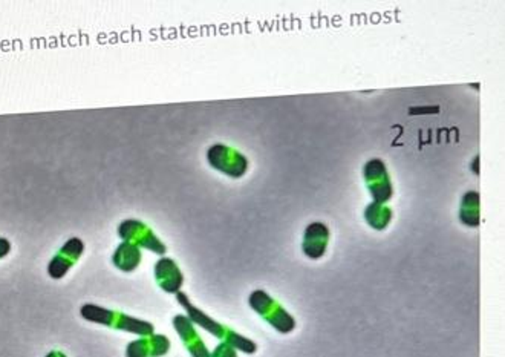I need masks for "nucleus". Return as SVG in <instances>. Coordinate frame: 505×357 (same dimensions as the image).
Here are the masks:
<instances>
[{"label": "nucleus", "mask_w": 505, "mask_h": 357, "mask_svg": "<svg viewBox=\"0 0 505 357\" xmlns=\"http://www.w3.org/2000/svg\"><path fill=\"white\" fill-rule=\"evenodd\" d=\"M178 302L187 310V314H189V319L190 320L195 322L196 325L202 327L204 329H207L208 333L216 336L217 339H221L222 342L228 343V345H231L235 349H241V351L247 353V354H252L257 349L256 343L252 342V340H250L247 338H244V336L237 334L231 328L219 324V322L213 320L206 313H202L201 310H197L196 307H193L192 304H190L189 298L184 293H178Z\"/></svg>", "instance_id": "1"}, {"label": "nucleus", "mask_w": 505, "mask_h": 357, "mask_svg": "<svg viewBox=\"0 0 505 357\" xmlns=\"http://www.w3.org/2000/svg\"><path fill=\"white\" fill-rule=\"evenodd\" d=\"M83 319L95 322V324H101L106 327H112L117 329H122V332L132 333V334H140V336H150L153 334L155 327L147 320L136 319L132 316L122 314L114 310H107V308L94 305V304H85L80 310Z\"/></svg>", "instance_id": "2"}, {"label": "nucleus", "mask_w": 505, "mask_h": 357, "mask_svg": "<svg viewBox=\"0 0 505 357\" xmlns=\"http://www.w3.org/2000/svg\"><path fill=\"white\" fill-rule=\"evenodd\" d=\"M250 305L252 310L261 314L270 325L277 329V332L290 333L291 329L296 327L294 319L283 310L282 305H279L275 299L270 298L268 294L262 290H256L251 293Z\"/></svg>", "instance_id": "3"}, {"label": "nucleus", "mask_w": 505, "mask_h": 357, "mask_svg": "<svg viewBox=\"0 0 505 357\" xmlns=\"http://www.w3.org/2000/svg\"><path fill=\"white\" fill-rule=\"evenodd\" d=\"M118 235L125 243H131L136 247H144V249L158 253V255L166 253V245L155 236V233L147 225L135 221V219L122 221L118 227Z\"/></svg>", "instance_id": "4"}, {"label": "nucleus", "mask_w": 505, "mask_h": 357, "mask_svg": "<svg viewBox=\"0 0 505 357\" xmlns=\"http://www.w3.org/2000/svg\"><path fill=\"white\" fill-rule=\"evenodd\" d=\"M207 156L211 166L230 176L237 178L247 172V158L224 144H215L208 150Z\"/></svg>", "instance_id": "5"}, {"label": "nucleus", "mask_w": 505, "mask_h": 357, "mask_svg": "<svg viewBox=\"0 0 505 357\" xmlns=\"http://www.w3.org/2000/svg\"><path fill=\"white\" fill-rule=\"evenodd\" d=\"M85 244L78 238H71L47 265V273L52 279H61L71 270V267L77 264L80 256L83 255Z\"/></svg>", "instance_id": "6"}, {"label": "nucleus", "mask_w": 505, "mask_h": 357, "mask_svg": "<svg viewBox=\"0 0 505 357\" xmlns=\"http://www.w3.org/2000/svg\"><path fill=\"white\" fill-rule=\"evenodd\" d=\"M170 340L162 334H150L131 342L126 357H162L169 353Z\"/></svg>", "instance_id": "7"}, {"label": "nucleus", "mask_w": 505, "mask_h": 357, "mask_svg": "<svg viewBox=\"0 0 505 357\" xmlns=\"http://www.w3.org/2000/svg\"><path fill=\"white\" fill-rule=\"evenodd\" d=\"M173 327L176 332H178L180 338L182 339V343L186 345V348L189 349V353L192 354V357H211V354L208 353V348L206 347V343L202 342L200 334L196 333L193 322L190 320L187 316H182V314L175 316Z\"/></svg>", "instance_id": "8"}, {"label": "nucleus", "mask_w": 505, "mask_h": 357, "mask_svg": "<svg viewBox=\"0 0 505 357\" xmlns=\"http://www.w3.org/2000/svg\"><path fill=\"white\" fill-rule=\"evenodd\" d=\"M156 283L167 293H178L184 283V276L175 261L170 258H162L155 264Z\"/></svg>", "instance_id": "9"}, {"label": "nucleus", "mask_w": 505, "mask_h": 357, "mask_svg": "<svg viewBox=\"0 0 505 357\" xmlns=\"http://www.w3.org/2000/svg\"><path fill=\"white\" fill-rule=\"evenodd\" d=\"M327 236H330V232L323 224H311L305 232L303 252L312 259L320 258L325 253Z\"/></svg>", "instance_id": "10"}, {"label": "nucleus", "mask_w": 505, "mask_h": 357, "mask_svg": "<svg viewBox=\"0 0 505 357\" xmlns=\"http://www.w3.org/2000/svg\"><path fill=\"white\" fill-rule=\"evenodd\" d=\"M112 261L118 270L131 273L136 270V267L141 263V252L138 247L131 243H122L115 250Z\"/></svg>", "instance_id": "11"}, {"label": "nucleus", "mask_w": 505, "mask_h": 357, "mask_svg": "<svg viewBox=\"0 0 505 357\" xmlns=\"http://www.w3.org/2000/svg\"><path fill=\"white\" fill-rule=\"evenodd\" d=\"M366 180L367 183H374L377 181V184L380 186V194H381V200L386 201L391 198V186H389V180L386 175V170L383 163L378 160H374L366 166Z\"/></svg>", "instance_id": "12"}, {"label": "nucleus", "mask_w": 505, "mask_h": 357, "mask_svg": "<svg viewBox=\"0 0 505 357\" xmlns=\"http://www.w3.org/2000/svg\"><path fill=\"white\" fill-rule=\"evenodd\" d=\"M477 204H480V198H477L475 192H470L467 196H464L462 210L467 209V212H461L462 223L469 225H476L480 223V207H477Z\"/></svg>", "instance_id": "13"}, {"label": "nucleus", "mask_w": 505, "mask_h": 357, "mask_svg": "<svg viewBox=\"0 0 505 357\" xmlns=\"http://www.w3.org/2000/svg\"><path fill=\"white\" fill-rule=\"evenodd\" d=\"M211 357H237V356H236V349L233 347L222 342L221 345H217L215 348V351L213 354H211Z\"/></svg>", "instance_id": "14"}, {"label": "nucleus", "mask_w": 505, "mask_h": 357, "mask_svg": "<svg viewBox=\"0 0 505 357\" xmlns=\"http://www.w3.org/2000/svg\"><path fill=\"white\" fill-rule=\"evenodd\" d=\"M10 250H11V244H10L8 239L0 238V259L8 255Z\"/></svg>", "instance_id": "15"}, {"label": "nucleus", "mask_w": 505, "mask_h": 357, "mask_svg": "<svg viewBox=\"0 0 505 357\" xmlns=\"http://www.w3.org/2000/svg\"><path fill=\"white\" fill-rule=\"evenodd\" d=\"M45 357H66V354L61 353V351H51L50 354H46Z\"/></svg>", "instance_id": "16"}]
</instances>
